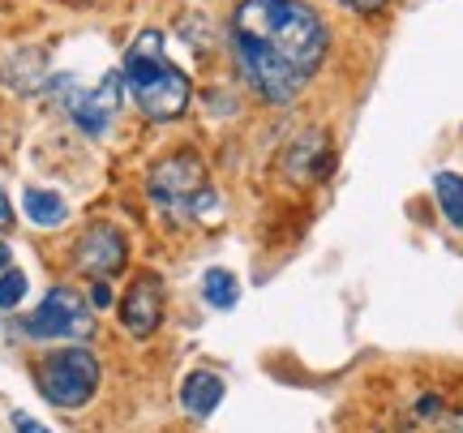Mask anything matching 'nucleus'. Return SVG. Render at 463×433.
<instances>
[{"label": "nucleus", "mask_w": 463, "mask_h": 433, "mask_svg": "<svg viewBox=\"0 0 463 433\" xmlns=\"http://www.w3.org/2000/svg\"><path fill=\"white\" fill-rule=\"evenodd\" d=\"M232 52L241 78L266 103H292L326 56V26L305 0H241Z\"/></svg>", "instance_id": "nucleus-1"}, {"label": "nucleus", "mask_w": 463, "mask_h": 433, "mask_svg": "<svg viewBox=\"0 0 463 433\" xmlns=\"http://www.w3.org/2000/svg\"><path fill=\"white\" fill-rule=\"evenodd\" d=\"M120 86L133 99V108L150 120H176L189 108V78L164 56V34L159 31H142L137 43L125 56L120 69Z\"/></svg>", "instance_id": "nucleus-2"}, {"label": "nucleus", "mask_w": 463, "mask_h": 433, "mask_svg": "<svg viewBox=\"0 0 463 433\" xmlns=\"http://www.w3.org/2000/svg\"><path fill=\"white\" fill-rule=\"evenodd\" d=\"M146 193L164 215H176V219L215 215V202H219L211 193V184H206L202 159L189 155V150H176V155H167V159H159V164L150 167Z\"/></svg>", "instance_id": "nucleus-3"}, {"label": "nucleus", "mask_w": 463, "mask_h": 433, "mask_svg": "<svg viewBox=\"0 0 463 433\" xmlns=\"http://www.w3.org/2000/svg\"><path fill=\"white\" fill-rule=\"evenodd\" d=\"M39 391L56 408H82L99 391V361L86 348H61L39 365Z\"/></svg>", "instance_id": "nucleus-4"}, {"label": "nucleus", "mask_w": 463, "mask_h": 433, "mask_svg": "<svg viewBox=\"0 0 463 433\" xmlns=\"http://www.w3.org/2000/svg\"><path fill=\"white\" fill-rule=\"evenodd\" d=\"M95 314L73 287H52L43 305L26 317V334L34 339H90Z\"/></svg>", "instance_id": "nucleus-5"}, {"label": "nucleus", "mask_w": 463, "mask_h": 433, "mask_svg": "<svg viewBox=\"0 0 463 433\" xmlns=\"http://www.w3.org/2000/svg\"><path fill=\"white\" fill-rule=\"evenodd\" d=\"M61 103H65V112L73 117V125L82 129V134L99 137L108 134V125L116 117V103H120V78H103L95 90H82L78 82H61Z\"/></svg>", "instance_id": "nucleus-6"}, {"label": "nucleus", "mask_w": 463, "mask_h": 433, "mask_svg": "<svg viewBox=\"0 0 463 433\" xmlns=\"http://www.w3.org/2000/svg\"><path fill=\"white\" fill-rule=\"evenodd\" d=\"M125 258H129V245H125V232L116 223H90L82 236H78V249H73V262L82 275L90 279H112L125 270Z\"/></svg>", "instance_id": "nucleus-7"}, {"label": "nucleus", "mask_w": 463, "mask_h": 433, "mask_svg": "<svg viewBox=\"0 0 463 433\" xmlns=\"http://www.w3.org/2000/svg\"><path fill=\"white\" fill-rule=\"evenodd\" d=\"M164 279L155 275V270H142L129 287H125V297H120V326L137 339H146L155 334L159 326V317H164Z\"/></svg>", "instance_id": "nucleus-8"}, {"label": "nucleus", "mask_w": 463, "mask_h": 433, "mask_svg": "<svg viewBox=\"0 0 463 433\" xmlns=\"http://www.w3.org/2000/svg\"><path fill=\"white\" fill-rule=\"evenodd\" d=\"M219 400H223V378L219 373H211V369H194L189 378H184L181 386V403L189 417H211L219 408Z\"/></svg>", "instance_id": "nucleus-9"}, {"label": "nucleus", "mask_w": 463, "mask_h": 433, "mask_svg": "<svg viewBox=\"0 0 463 433\" xmlns=\"http://www.w3.org/2000/svg\"><path fill=\"white\" fill-rule=\"evenodd\" d=\"M22 206H26V219L39 223V228H61L69 215L65 198L52 193V189H26V193H22Z\"/></svg>", "instance_id": "nucleus-10"}, {"label": "nucleus", "mask_w": 463, "mask_h": 433, "mask_svg": "<svg viewBox=\"0 0 463 433\" xmlns=\"http://www.w3.org/2000/svg\"><path fill=\"white\" fill-rule=\"evenodd\" d=\"M433 193H438L442 215H447L455 228H463V176H455V172H438V176H433Z\"/></svg>", "instance_id": "nucleus-11"}, {"label": "nucleus", "mask_w": 463, "mask_h": 433, "mask_svg": "<svg viewBox=\"0 0 463 433\" xmlns=\"http://www.w3.org/2000/svg\"><path fill=\"white\" fill-rule=\"evenodd\" d=\"M202 292H206V300H211L215 309H232V305H236V297H241V284H236V275H232V270L215 267V270H206Z\"/></svg>", "instance_id": "nucleus-12"}, {"label": "nucleus", "mask_w": 463, "mask_h": 433, "mask_svg": "<svg viewBox=\"0 0 463 433\" xmlns=\"http://www.w3.org/2000/svg\"><path fill=\"white\" fill-rule=\"evenodd\" d=\"M22 297H26V275L22 270H5L0 275V309H17Z\"/></svg>", "instance_id": "nucleus-13"}, {"label": "nucleus", "mask_w": 463, "mask_h": 433, "mask_svg": "<svg viewBox=\"0 0 463 433\" xmlns=\"http://www.w3.org/2000/svg\"><path fill=\"white\" fill-rule=\"evenodd\" d=\"M14 429H17V433H52L48 425H39V420L26 417V412H14Z\"/></svg>", "instance_id": "nucleus-14"}, {"label": "nucleus", "mask_w": 463, "mask_h": 433, "mask_svg": "<svg viewBox=\"0 0 463 433\" xmlns=\"http://www.w3.org/2000/svg\"><path fill=\"white\" fill-rule=\"evenodd\" d=\"M90 305H99V309L112 305V287H108V279H99V284L90 287Z\"/></svg>", "instance_id": "nucleus-15"}, {"label": "nucleus", "mask_w": 463, "mask_h": 433, "mask_svg": "<svg viewBox=\"0 0 463 433\" xmlns=\"http://www.w3.org/2000/svg\"><path fill=\"white\" fill-rule=\"evenodd\" d=\"M9 223H14V206H9L5 189H0V228H9Z\"/></svg>", "instance_id": "nucleus-16"}, {"label": "nucleus", "mask_w": 463, "mask_h": 433, "mask_svg": "<svg viewBox=\"0 0 463 433\" xmlns=\"http://www.w3.org/2000/svg\"><path fill=\"white\" fill-rule=\"evenodd\" d=\"M344 5H352V9H361V14H369V9H382L386 0H344Z\"/></svg>", "instance_id": "nucleus-17"}, {"label": "nucleus", "mask_w": 463, "mask_h": 433, "mask_svg": "<svg viewBox=\"0 0 463 433\" xmlns=\"http://www.w3.org/2000/svg\"><path fill=\"white\" fill-rule=\"evenodd\" d=\"M9 267V245H5V240H0V270Z\"/></svg>", "instance_id": "nucleus-18"}, {"label": "nucleus", "mask_w": 463, "mask_h": 433, "mask_svg": "<svg viewBox=\"0 0 463 433\" xmlns=\"http://www.w3.org/2000/svg\"><path fill=\"white\" fill-rule=\"evenodd\" d=\"M455 433H463V417H459V425H455Z\"/></svg>", "instance_id": "nucleus-19"}]
</instances>
